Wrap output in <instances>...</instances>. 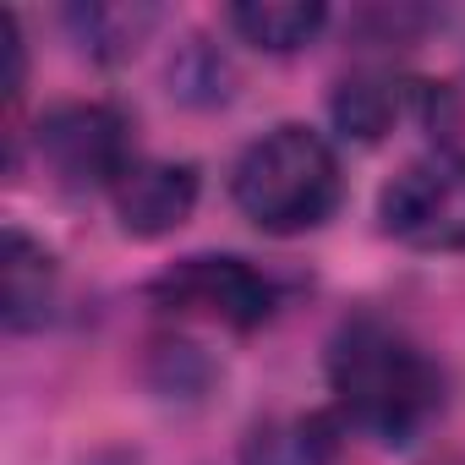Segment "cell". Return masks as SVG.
<instances>
[{
	"label": "cell",
	"instance_id": "1",
	"mask_svg": "<svg viewBox=\"0 0 465 465\" xmlns=\"http://www.w3.org/2000/svg\"><path fill=\"white\" fill-rule=\"evenodd\" d=\"M329 389L340 416L378 438V443H411L438 411H443V372L438 361L389 318L356 312L329 340Z\"/></svg>",
	"mask_w": 465,
	"mask_h": 465
},
{
	"label": "cell",
	"instance_id": "2",
	"mask_svg": "<svg viewBox=\"0 0 465 465\" xmlns=\"http://www.w3.org/2000/svg\"><path fill=\"white\" fill-rule=\"evenodd\" d=\"M230 197L263 236H302L340 203V159L323 132L285 121L242 148L230 170Z\"/></svg>",
	"mask_w": 465,
	"mask_h": 465
},
{
	"label": "cell",
	"instance_id": "3",
	"mask_svg": "<svg viewBox=\"0 0 465 465\" xmlns=\"http://www.w3.org/2000/svg\"><path fill=\"white\" fill-rule=\"evenodd\" d=\"M153 307L175 312V318H203L219 329H236L252 334L274 318L280 291L263 269H252L247 258H230V252H197L170 263L153 285H148Z\"/></svg>",
	"mask_w": 465,
	"mask_h": 465
},
{
	"label": "cell",
	"instance_id": "4",
	"mask_svg": "<svg viewBox=\"0 0 465 465\" xmlns=\"http://www.w3.org/2000/svg\"><path fill=\"white\" fill-rule=\"evenodd\" d=\"M34 153L45 164V175L72 192H115L121 175L137 164L132 159V126L115 104H55L45 110L39 132H34Z\"/></svg>",
	"mask_w": 465,
	"mask_h": 465
},
{
	"label": "cell",
	"instance_id": "5",
	"mask_svg": "<svg viewBox=\"0 0 465 465\" xmlns=\"http://www.w3.org/2000/svg\"><path fill=\"white\" fill-rule=\"evenodd\" d=\"M378 219L400 247L465 252V153L432 148L411 159L378 197Z\"/></svg>",
	"mask_w": 465,
	"mask_h": 465
},
{
	"label": "cell",
	"instance_id": "6",
	"mask_svg": "<svg viewBox=\"0 0 465 465\" xmlns=\"http://www.w3.org/2000/svg\"><path fill=\"white\" fill-rule=\"evenodd\" d=\"M110 197H115V219H121L126 236L159 242V236H170V230H181L192 219V208H197V170L175 164V159H137Z\"/></svg>",
	"mask_w": 465,
	"mask_h": 465
},
{
	"label": "cell",
	"instance_id": "7",
	"mask_svg": "<svg viewBox=\"0 0 465 465\" xmlns=\"http://www.w3.org/2000/svg\"><path fill=\"white\" fill-rule=\"evenodd\" d=\"M61 307V263L45 242L28 230H6V252H0V323L12 334H34L55 318Z\"/></svg>",
	"mask_w": 465,
	"mask_h": 465
},
{
	"label": "cell",
	"instance_id": "8",
	"mask_svg": "<svg viewBox=\"0 0 465 465\" xmlns=\"http://www.w3.org/2000/svg\"><path fill=\"white\" fill-rule=\"evenodd\" d=\"M427 104H432V83H411V77H394V72H361V77H345L340 83L334 121H340L345 137L378 143L400 121L427 115Z\"/></svg>",
	"mask_w": 465,
	"mask_h": 465
},
{
	"label": "cell",
	"instance_id": "9",
	"mask_svg": "<svg viewBox=\"0 0 465 465\" xmlns=\"http://www.w3.org/2000/svg\"><path fill=\"white\" fill-rule=\"evenodd\" d=\"M329 12L318 0H247V6H230V28H236L252 50L269 55H291L302 45H312L323 34Z\"/></svg>",
	"mask_w": 465,
	"mask_h": 465
},
{
	"label": "cell",
	"instance_id": "10",
	"mask_svg": "<svg viewBox=\"0 0 465 465\" xmlns=\"http://www.w3.org/2000/svg\"><path fill=\"white\" fill-rule=\"evenodd\" d=\"M66 23L77 28V39H83L88 55L121 61V55H132V50L153 34L159 12H153V6H77Z\"/></svg>",
	"mask_w": 465,
	"mask_h": 465
},
{
	"label": "cell",
	"instance_id": "11",
	"mask_svg": "<svg viewBox=\"0 0 465 465\" xmlns=\"http://www.w3.org/2000/svg\"><path fill=\"white\" fill-rule=\"evenodd\" d=\"M0 55H6V104L17 110L23 83H28V50H23V28L12 12H0Z\"/></svg>",
	"mask_w": 465,
	"mask_h": 465
}]
</instances>
